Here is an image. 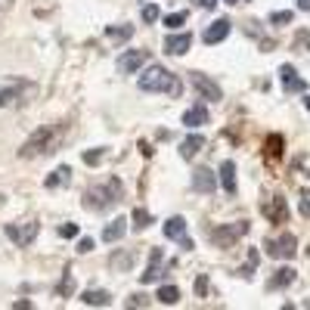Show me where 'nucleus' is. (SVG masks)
Here are the masks:
<instances>
[{
    "instance_id": "nucleus-1",
    "label": "nucleus",
    "mask_w": 310,
    "mask_h": 310,
    "mask_svg": "<svg viewBox=\"0 0 310 310\" xmlns=\"http://www.w3.org/2000/svg\"><path fill=\"white\" fill-rule=\"evenodd\" d=\"M140 90H146V93H171V96H180L183 84H180V77L171 74L165 65H149V68L140 74Z\"/></svg>"
},
{
    "instance_id": "nucleus-2",
    "label": "nucleus",
    "mask_w": 310,
    "mask_h": 310,
    "mask_svg": "<svg viewBox=\"0 0 310 310\" xmlns=\"http://www.w3.org/2000/svg\"><path fill=\"white\" fill-rule=\"evenodd\" d=\"M118 202H121V180L118 177H112L106 186H90L84 192V208L87 211H109Z\"/></svg>"
},
{
    "instance_id": "nucleus-3",
    "label": "nucleus",
    "mask_w": 310,
    "mask_h": 310,
    "mask_svg": "<svg viewBox=\"0 0 310 310\" xmlns=\"http://www.w3.org/2000/svg\"><path fill=\"white\" fill-rule=\"evenodd\" d=\"M53 146H56V131H53V124H44L41 131H34V134L22 143L19 159H37V155L50 152Z\"/></svg>"
},
{
    "instance_id": "nucleus-4",
    "label": "nucleus",
    "mask_w": 310,
    "mask_h": 310,
    "mask_svg": "<svg viewBox=\"0 0 310 310\" xmlns=\"http://www.w3.org/2000/svg\"><path fill=\"white\" fill-rule=\"evenodd\" d=\"M245 232H248V223H245V220L232 223V226H217V229H211V242L220 245V248H229L239 236H245Z\"/></svg>"
},
{
    "instance_id": "nucleus-5",
    "label": "nucleus",
    "mask_w": 310,
    "mask_h": 310,
    "mask_svg": "<svg viewBox=\"0 0 310 310\" xmlns=\"http://www.w3.org/2000/svg\"><path fill=\"white\" fill-rule=\"evenodd\" d=\"M264 248H267L270 257H286V261H289V257H295V251H298V239L292 236V232H282L279 239H267Z\"/></svg>"
},
{
    "instance_id": "nucleus-6",
    "label": "nucleus",
    "mask_w": 310,
    "mask_h": 310,
    "mask_svg": "<svg viewBox=\"0 0 310 310\" xmlns=\"http://www.w3.org/2000/svg\"><path fill=\"white\" fill-rule=\"evenodd\" d=\"M189 84L196 87V93L202 96V99H211V102H217L220 96H223V90L211 81L208 74H202V71H189Z\"/></svg>"
},
{
    "instance_id": "nucleus-7",
    "label": "nucleus",
    "mask_w": 310,
    "mask_h": 310,
    "mask_svg": "<svg viewBox=\"0 0 310 310\" xmlns=\"http://www.w3.org/2000/svg\"><path fill=\"white\" fill-rule=\"evenodd\" d=\"M232 31V22L229 19H214L208 28H205V34H202V41L208 44V47H214V44H220V41H226V34Z\"/></svg>"
},
{
    "instance_id": "nucleus-8",
    "label": "nucleus",
    "mask_w": 310,
    "mask_h": 310,
    "mask_svg": "<svg viewBox=\"0 0 310 310\" xmlns=\"http://www.w3.org/2000/svg\"><path fill=\"white\" fill-rule=\"evenodd\" d=\"M279 81H282V90L286 93H304L307 90V81L295 71V65H282L279 68Z\"/></svg>"
},
{
    "instance_id": "nucleus-9",
    "label": "nucleus",
    "mask_w": 310,
    "mask_h": 310,
    "mask_svg": "<svg viewBox=\"0 0 310 310\" xmlns=\"http://www.w3.org/2000/svg\"><path fill=\"white\" fill-rule=\"evenodd\" d=\"M134 264H137V251H127V248L112 251V257H109L112 273H127V270H134Z\"/></svg>"
},
{
    "instance_id": "nucleus-10",
    "label": "nucleus",
    "mask_w": 310,
    "mask_h": 310,
    "mask_svg": "<svg viewBox=\"0 0 310 310\" xmlns=\"http://www.w3.org/2000/svg\"><path fill=\"white\" fill-rule=\"evenodd\" d=\"M146 59H149V53H146V50H127V53H121V56H118V71H121V74H134V71H137Z\"/></svg>"
},
{
    "instance_id": "nucleus-11",
    "label": "nucleus",
    "mask_w": 310,
    "mask_h": 310,
    "mask_svg": "<svg viewBox=\"0 0 310 310\" xmlns=\"http://www.w3.org/2000/svg\"><path fill=\"white\" fill-rule=\"evenodd\" d=\"M37 229H41V226H37L34 220L31 223H25V226H16V223H7V236L16 242V245H28L34 236H37Z\"/></svg>"
},
{
    "instance_id": "nucleus-12",
    "label": "nucleus",
    "mask_w": 310,
    "mask_h": 310,
    "mask_svg": "<svg viewBox=\"0 0 310 310\" xmlns=\"http://www.w3.org/2000/svg\"><path fill=\"white\" fill-rule=\"evenodd\" d=\"M192 189H196V192H202V196H211V192L217 189L214 174H211L208 168H196V171H192Z\"/></svg>"
},
{
    "instance_id": "nucleus-13",
    "label": "nucleus",
    "mask_w": 310,
    "mask_h": 310,
    "mask_svg": "<svg viewBox=\"0 0 310 310\" xmlns=\"http://www.w3.org/2000/svg\"><path fill=\"white\" fill-rule=\"evenodd\" d=\"M162 257H165V254H162V248H152V251H149V270L140 276V282H143V286H149V282H155V279H162V276H165V270H162Z\"/></svg>"
},
{
    "instance_id": "nucleus-14",
    "label": "nucleus",
    "mask_w": 310,
    "mask_h": 310,
    "mask_svg": "<svg viewBox=\"0 0 310 310\" xmlns=\"http://www.w3.org/2000/svg\"><path fill=\"white\" fill-rule=\"evenodd\" d=\"M192 47V37L189 34H168L165 37V53L168 56H183Z\"/></svg>"
},
{
    "instance_id": "nucleus-15",
    "label": "nucleus",
    "mask_w": 310,
    "mask_h": 310,
    "mask_svg": "<svg viewBox=\"0 0 310 310\" xmlns=\"http://www.w3.org/2000/svg\"><path fill=\"white\" fill-rule=\"evenodd\" d=\"M183 124L192 127V131L202 127V124H208V109H205L202 102H199V106H192V109H186V112H183Z\"/></svg>"
},
{
    "instance_id": "nucleus-16",
    "label": "nucleus",
    "mask_w": 310,
    "mask_h": 310,
    "mask_svg": "<svg viewBox=\"0 0 310 310\" xmlns=\"http://www.w3.org/2000/svg\"><path fill=\"white\" fill-rule=\"evenodd\" d=\"M220 186L226 196H236V165H232L229 159L220 165Z\"/></svg>"
},
{
    "instance_id": "nucleus-17",
    "label": "nucleus",
    "mask_w": 310,
    "mask_h": 310,
    "mask_svg": "<svg viewBox=\"0 0 310 310\" xmlns=\"http://www.w3.org/2000/svg\"><path fill=\"white\" fill-rule=\"evenodd\" d=\"M127 232V217H115L109 226H102V242H118Z\"/></svg>"
},
{
    "instance_id": "nucleus-18",
    "label": "nucleus",
    "mask_w": 310,
    "mask_h": 310,
    "mask_svg": "<svg viewBox=\"0 0 310 310\" xmlns=\"http://www.w3.org/2000/svg\"><path fill=\"white\" fill-rule=\"evenodd\" d=\"M264 214L273 220V223H282L286 217H289V208H286V199L282 196H273V202L270 205H264Z\"/></svg>"
},
{
    "instance_id": "nucleus-19",
    "label": "nucleus",
    "mask_w": 310,
    "mask_h": 310,
    "mask_svg": "<svg viewBox=\"0 0 310 310\" xmlns=\"http://www.w3.org/2000/svg\"><path fill=\"white\" fill-rule=\"evenodd\" d=\"M81 301H84L87 307H109V304H112V295H109L106 289H87V292L81 295Z\"/></svg>"
},
{
    "instance_id": "nucleus-20",
    "label": "nucleus",
    "mask_w": 310,
    "mask_h": 310,
    "mask_svg": "<svg viewBox=\"0 0 310 310\" xmlns=\"http://www.w3.org/2000/svg\"><path fill=\"white\" fill-rule=\"evenodd\" d=\"M205 146V137L202 134H189L183 143H180V155H183V159H196V152Z\"/></svg>"
},
{
    "instance_id": "nucleus-21",
    "label": "nucleus",
    "mask_w": 310,
    "mask_h": 310,
    "mask_svg": "<svg viewBox=\"0 0 310 310\" xmlns=\"http://www.w3.org/2000/svg\"><path fill=\"white\" fill-rule=\"evenodd\" d=\"M295 282V270L292 267H279L273 276H270V282H267V289H286V286H292Z\"/></svg>"
},
{
    "instance_id": "nucleus-22",
    "label": "nucleus",
    "mask_w": 310,
    "mask_h": 310,
    "mask_svg": "<svg viewBox=\"0 0 310 310\" xmlns=\"http://www.w3.org/2000/svg\"><path fill=\"white\" fill-rule=\"evenodd\" d=\"M165 236L174 239V242H180V239L186 236V220H183V217H171V220H165Z\"/></svg>"
},
{
    "instance_id": "nucleus-23",
    "label": "nucleus",
    "mask_w": 310,
    "mask_h": 310,
    "mask_svg": "<svg viewBox=\"0 0 310 310\" xmlns=\"http://www.w3.org/2000/svg\"><path fill=\"white\" fill-rule=\"evenodd\" d=\"M68 180H71V171H68V165H62V168H56V171L44 180V186H47V189H59V186H65Z\"/></svg>"
},
{
    "instance_id": "nucleus-24",
    "label": "nucleus",
    "mask_w": 310,
    "mask_h": 310,
    "mask_svg": "<svg viewBox=\"0 0 310 310\" xmlns=\"http://www.w3.org/2000/svg\"><path fill=\"white\" fill-rule=\"evenodd\" d=\"M106 34L112 37V41H131V37H134V25H109Z\"/></svg>"
},
{
    "instance_id": "nucleus-25",
    "label": "nucleus",
    "mask_w": 310,
    "mask_h": 310,
    "mask_svg": "<svg viewBox=\"0 0 310 310\" xmlns=\"http://www.w3.org/2000/svg\"><path fill=\"white\" fill-rule=\"evenodd\" d=\"M155 298H159L162 304H168V307H171V304H177V301H180V289H177V286H162L159 292H155Z\"/></svg>"
},
{
    "instance_id": "nucleus-26",
    "label": "nucleus",
    "mask_w": 310,
    "mask_h": 310,
    "mask_svg": "<svg viewBox=\"0 0 310 310\" xmlns=\"http://www.w3.org/2000/svg\"><path fill=\"white\" fill-rule=\"evenodd\" d=\"M279 155H282V137L270 134L267 137V159H279Z\"/></svg>"
},
{
    "instance_id": "nucleus-27",
    "label": "nucleus",
    "mask_w": 310,
    "mask_h": 310,
    "mask_svg": "<svg viewBox=\"0 0 310 310\" xmlns=\"http://www.w3.org/2000/svg\"><path fill=\"white\" fill-rule=\"evenodd\" d=\"M131 223H134L137 229H146V226L152 223V214H149L146 208H134V214H131Z\"/></svg>"
},
{
    "instance_id": "nucleus-28",
    "label": "nucleus",
    "mask_w": 310,
    "mask_h": 310,
    "mask_svg": "<svg viewBox=\"0 0 310 310\" xmlns=\"http://www.w3.org/2000/svg\"><path fill=\"white\" fill-rule=\"evenodd\" d=\"M102 159H106V149H87L84 152V165H90V168H96Z\"/></svg>"
},
{
    "instance_id": "nucleus-29",
    "label": "nucleus",
    "mask_w": 310,
    "mask_h": 310,
    "mask_svg": "<svg viewBox=\"0 0 310 310\" xmlns=\"http://www.w3.org/2000/svg\"><path fill=\"white\" fill-rule=\"evenodd\" d=\"M186 16H189L186 10H180V13H171V16H165V25H168L171 31H177V28H180V25L186 22Z\"/></svg>"
},
{
    "instance_id": "nucleus-30",
    "label": "nucleus",
    "mask_w": 310,
    "mask_h": 310,
    "mask_svg": "<svg viewBox=\"0 0 310 310\" xmlns=\"http://www.w3.org/2000/svg\"><path fill=\"white\" fill-rule=\"evenodd\" d=\"M159 16H162V13H159V7H155V4H146V7H143V22L152 25V22H159Z\"/></svg>"
},
{
    "instance_id": "nucleus-31",
    "label": "nucleus",
    "mask_w": 310,
    "mask_h": 310,
    "mask_svg": "<svg viewBox=\"0 0 310 310\" xmlns=\"http://www.w3.org/2000/svg\"><path fill=\"white\" fill-rule=\"evenodd\" d=\"M292 19H295V13H289V10H279V13L270 16V22H273V25H289Z\"/></svg>"
},
{
    "instance_id": "nucleus-32",
    "label": "nucleus",
    "mask_w": 310,
    "mask_h": 310,
    "mask_svg": "<svg viewBox=\"0 0 310 310\" xmlns=\"http://www.w3.org/2000/svg\"><path fill=\"white\" fill-rule=\"evenodd\" d=\"M62 298H68L71 295V273H68V270H65V276H62V282H59V289H56Z\"/></svg>"
},
{
    "instance_id": "nucleus-33",
    "label": "nucleus",
    "mask_w": 310,
    "mask_h": 310,
    "mask_svg": "<svg viewBox=\"0 0 310 310\" xmlns=\"http://www.w3.org/2000/svg\"><path fill=\"white\" fill-rule=\"evenodd\" d=\"M59 236H62V239H74V236H77V223H62V226H59Z\"/></svg>"
},
{
    "instance_id": "nucleus-34",
    "label": "nucleus",
    "mask_w": 310,
    "mask_h": 310,
    "mask_svg": "<svg viewBox=\"0 0 310 310\" xmlns=\"http://www.w3.org/2000/svg\"><path fill=\"white\" fill-rule=\"evenodd\" d=\"M127 307H149V298L146 295H131L127 298Z\"/></svg>"
},
{
    "instance_id": "nucleus-35",
    "label": "nucleus",
    "mask_w": 310,
    "mask_h": 310,
    "mask_svg": "<svg viewBox=\"0 0 310 310\" xmlns=\"http://www.w3.org/2000/svg\"><path fill=\"white\" fill-rule=\"evenodd\" d=\"M196 295H199V298L208 295V276H199V279H196Z\"/></svg>"
},
{
    "instance_id": "nucleus-36",
    "label": "nucleus",
    "mask_w": 310,
    "mask_h": 310,
    "mask_svg": "<svg viewBox=\"0 0 310 310\" xmlns=\"http://www.w3.org/2000/svg\"><path fill=\"white\" fill-rule=\"evenodd\" d=\"M22 87H10V90H4V93H0V106H7V102H13V96L19 93Z\"/></svg>"
},
{
    "instance_id": "nucleus-37",
    "label": "nucleus",
    "mask_w": 310,
    "mask_h": 310,
    "mask_svg": "<svg viewBox=\"0 0 310 310\" xmlns=\"http://www.w3.org/2000/svg\"><path fill=\"white\" fill-rule=\"evenodd\" d=\"M192 7H199V10H214L217 0H192Z\"/></svg>"
},
{
    "instance_id": "nucleus-38",
    "label": "nucleus",
    "mask_w": 310,
    "mask_h": 310,
    "mask_svg": "<svg viewBox=\"0 0 310 310\" xmlns=\"http://www.w3.org/2000/svg\"><path fill=\"white\" fill-rule=\"evenodd\" d=\"M77 251H81V254L93 251V239H81V242H77Z\"/></svg>"
},
{
    "instance_id": "nucleus-39",
    "label": "nucleus",
    "mask_w": 310,
    "mask_h": 310,
    "mask_svg": "<svg viewBox=\"0 0 310 310\" xmlns=\"http://www.w3.org/2000/svg\"><path fill=\"white\" fill-rule=\"evenodd\" d=\"M301 214H304V217H310V196H304V199H301Z\"/></svg>"
},
{
    "instance_id": "nucleus-40",
    "label": "nucleus",
    "mask_w": 310,
    "mask_h": 310,
    "mask_svg": "<svg viewBox=\"0 0 310 310\" xmlns=\"http://www.w3.org/2000/svg\"><path fill=\"white\" fill-rule=\"evenodd\" d=\"M298 10H304V13H310V0H298Z\"/></svg>"
},
{
    "instance_id": "nucleus-41",
    "label": "nucleus",
    "mask_w": 310,
    "mask_h": 310,
    "mask_svg": "<svg viewBox=\"0 0 310 310\" xmlns=\"http://www.w3.org/2000/svg\"><path fill=\"white\" fill-rule=\"evenodd\" d=\"M226 4H229V7H236V4H245V0H226Z\"/></svg>"
},
{
    "instance_id": "nucleus-42",
    "label": "nucleus",
    "mask_w": 310,
    "mask_h": 310,
    "mask_svg": "<svg viewBox=\"0 0 310 310\" xmlns=\"http://www.w3.org/2000/svg\"><path fill=\"white\" fill-rule=\"evenodd\" d=\"M304 106H307V109H310V96H307V99H304Z\"/></svg>"
},
{
    "instance_id": "nucleus-43",
    "label": "nucleus",
    "mask_w": 310,
    "mask_h": 310,
    "mask_svg": "<svg viewBox=\"0 0 310 310\" xmlns=\"http://www.w3.org/2000/svg\"><path fill=\"white\" fill-rule=\"evenodd\" d=\"M307 257H310V248H307Z\"/></svg>"
}]
</instances>
